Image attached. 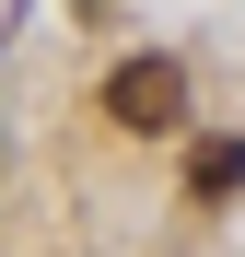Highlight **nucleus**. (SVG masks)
Returning <instances> with one entry per match:
<instances>
[{"instance_id": "f257e3e1", "label": "nucleus", "mask_w": 245, "mask_h": 257, "mask_svg": "<svg viewBox=\"0 0 245 257\" xmlns=\"http://www.w3.org/2000/svg\"><path fill=\"white\" fill-rule=\"evenodd\" d=\"M105 117L117 128H140V141H163V128H187V59H117L105 70Z\"/></svg>"}, {"instance_id": "f03ea898", "label": "nucleus", "mask_w": 245, "mask_h": 257, "mask_svg": "<svg viewBox=\"0 0 245 257\" xmlns=\"http://www.w3.org/2000/svg\"><path fill=\"white\" fill-rule=\"evenodd\" d=\"M245 187V141H198L187 152V199H233Z\"/></svg>"}]
</instances>
